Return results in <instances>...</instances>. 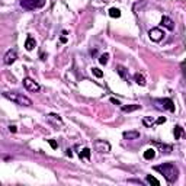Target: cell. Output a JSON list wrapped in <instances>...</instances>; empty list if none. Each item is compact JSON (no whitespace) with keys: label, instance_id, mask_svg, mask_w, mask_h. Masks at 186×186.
Returning a JSON list of instances; mask_svg holds the SVG:
<instances>
[{"label":"cell","instance_id":"cell-1","mask_svg":"<svg viewBox=\"0 0 186 186\" xmlns=\"http://www.w3.org/2000/svg\"><path fill=\"white\" fill-rule=\"evenodd\" d=\"M154 170L159 172L160 174H163L164 179L169 183H174L177 180V177H179V169L173 163H163L159 164V166H154Z\"/></svg>","mask_w":186,"mask_h":186},{"label":"cell","instance_id":"cell-2","mask_svg":"<svg viewBox=\"0 0 186 186\" xmlns=\"http://www.w3.org/2000/svg\"><path fill=\"white\" fill-rule=\"evenodd\" d=\"M3 96H5L6 99L12 100L13 103H16V105H19V106H25V108L32 106V100H31L29 98H28V96L22 95V93H16V92H5V93H3Z\"/></svg>","mask_w":186,"mask_h":186},{"label":"cell","instance_id":"cell-3","mask_svg":"<svg viewBox=\"0 0 186 186\" xmlns=\"http://www.w3.org/2000/svg\"><path fill=\"white\" fill-rule=\"evenodd\" d=\"M154 105L157 109L160 111H170V112H174V103H173L172 99H154Z\"/></svg>","mask_w":186,"mask_h":186},{"label":"cell","instance_id":"cell-4","mask_svg":"<svg viewBox=\"0 0 186 186\" xmlns=\"http://www.w3.org/2000/svg\"><path fill=\"white\" fill-rule=\"evenodd\" d=\"M45 0H21V6L26 10H35L42 7Z\"/></svg>","mask_w":186,"mask_h":186},{"label":"cell","instance_id":"cell-5","mask_svg":"<svg viewBox=\"0 0 186 186\" xmlns=\"http://www.w3.org/2000/svg\"><path fill=\"white\" fill-rule=\"evenodd\" d=\"M95 150L98 151V153H100V154H106V153H109L111 151V144L108 141H105V140H96L95 141Z\"/></svg>","mask_w":186,"mask_h":186},{"label":"cell","instance_id":"cell-6","mask_svg":"<svg viewBox=\"0 0 186 186\" xmlns=\"http://www.w3.org/2000/svg\"><path fill=\"white\" fill-rule=\"evenodd\" d=\"M23 86H25V89L29 90V92H38L41 89L40 84L36 83L34 79H31V77H25V79H23Z\"/></svg>","mask_w":186,"mask_h":186},{"label":"cell","instance_id":"cell-7","mask_svg":"<svg viewBox=\"0 0 186 186\" xmlns=\"http://www.w3.org/2000/svg\"><path fill=\"white\" fill-rule=\"evenodd\" d=\"M148 36H150L151 41H154V42H160V41L164 38V32L160 29V28H153L148 31Z\"/></svg>","mask_w":186,"mask_h":186},{"label":"cell","instance_id":"cell-8","mask_svg":"<svg viewBox=\"0 0 186 186\" xmlns=\"http://www.w3.org/2000/svg\"><path fill=\"white\" fill-rule=\"evenodd\" d=\"M16 58H18V53H16V49H9V51L5 54V57H3V63H5L6 66H10L12 63L16 61Z\"/></svg>","mask_w":186,"mask_h":186},{"label":"cell","instance_id":"cell-9","mask_svg":"<svg viewBox=\"0 0 186 186\" xmlns=\"http://www.w3.org/2000/svg\"><path fill=\"white\" fill-rule=\"evenodd\" d=\"M160 25L164 28H167L169 31H173L174 29V22H173L170 18H167V16H163L161 18V22H160Z\"/></svg>","mask_w":186,"mask_h":186},{"label":"cell","instance_id":"cell-10","mask_svg":"<svg viewBox=\"0 0 186 186\" xmlns=\"http://www.w3.org/2000/svg\"><path fill=\"white\" fill-rule=\"evenodd\" d=\"M122 135H124L125 140H138L140 138V133L138 131H125Z\"/></svg>","mask_w":186,"mask_h":186},{"label":"cell","instance_id":"cell-11","mask_svg":"<svg viewBox=\"0 0 186 186\" xmlns=\"http://www.w3.org/2000/svg\"><path fill=\"white\" fill-rule=\"evenodd\" d=\"M35 45H36L35 40H34L32 36H28V38H26V42H25V48H26L28 51H32V49L35 48Z\"/></svg>","mask_w":186,"mask_h":186},{"label":"cell","instance_id":"cell-12","mask_svg":"<svg viewBox=\"0 0 186 186\" xmlns=\"http://www.w3.org/2000/svg\"><path fill=\"white\" fill-rule=\"evenodd\" d=\"M47 118H48L49 122H54V124H57V125H61V124H63L61 118H60L58 115H55V114H49V115L47 116Z\"/></svg>","mask_w":186,"mask_h":186},{"label":"cell","instance_id":"cell-13","mask_svg":"<svg viewBox=\"0 0 186 186\" xmlns=\"http://www.w3.org/2000/svg\"><path fill=\"white\" fill-rule=\"evenodd\" d=\"M173 134H174V140H180V137L183 135V128L180 125H176L174 129H173Z\"/></svg>","mask_w":186,"mask_h":186},{"label":"cell","instance_id":"cell-14","mask_svg":"<svg viewBox=\"0 0 186 186\" xmlns=\"http://www.w3.org/2000/svg\"><path fill=\"white\" fill-rule=\"evenodd\" d=\"M156 157V150L154 148H148L144 151V159L146 160H153Z\"/></svg>","mask_w":186,"mask_h":186},{"label":"cell","instance_id":"cell-15","mask_svg":"<svg viewBox=\"0 0 186 186\" xmlns=\"http://www.w3.org/2000/svg\"><path fill=\"white\" fill-rule=\"evenodd\" d=\"M90 154H92V151H90V148H83V150H81V151L79 153L80 159H86V160L90 159Z\"/></svg>","mask_w":186,"mask_h":186},{"label":"cell","instance_id":"cell-16","mask_svg":"<svg viewBox=\"0 0 186 186\" xmlns=\"http://www.w3.org/2000/svg\"><path fill=\"white\" fill-rule=\"evenodd\" d=\"M134 79H135V83L137 84H140V86H146V79H144L140 73H135V74H134Z\"/></svg>","mask_w":186,"mask_h":186},{"label":"cell","instance_id":"cell-17","mask_svg":"<svg viewBox=\"0 0 186 186\" xmlns=\"http://www.w3.org/2000/svg\"><path fill=\"white\" fill-rule=\"evenodd\" d=\"M116 71H118V74H119L122 79H125V80L128 79V74H127V68H125V67L118 66V67H116Z\"/></svg>","mask_w":186,"mask_h":186},{"label":"cell","instance_id":"cell-18","mask_svg":"<svg viewBox=\"0 0 186 186\" xmlns=\"http://www.w3.org/2000/svg\"><path fill=\"white\" fill-rule=\"evenodd\" d=\"M140 105H128V106H122V112H134V111H137V109H140Z\"/></svg>","mask_w":186,"mask_h":186},{"label":"cell","instance_id":"cell-19","mask_svg":"<svg viewBox=\"0 0 186 186\" xmlns=\"http://www.w3.org/2000/svg\"><path fill=\"white\" fill-rule=\"evenodd\" d=\"M109 16L111 18H121V10L116 7H111L109 9Z\"/></svg>","mask_w":186,"mask_h":186},{"label":"cell","instance_id":"cell-20","mask_svg":"<svg viewBox=\"0 0 186 186\" xmlns=\"http://www.w3.org/2000/svg\"><path fill=\"white\" fill-rule=\"evenodd\" d=\"M108 61H109V54H106V53L102 54V55H100V58H99V63L105 66V64H108Z\"/></svg>","mask_w":186,"mask_h":186},{"label":"cell","instance_id":"cell-21","mask_svg":"<svg viewBox=\"0 0 186 186\" xmlns=\"http://www.w3.org/2000/svg\"><path fill=\"white\" fill-rule=\"evenodd\" d=\"M92 73L96 76V77H99V79H100V77H103V71L99 70L98 67H93V68H92Z\"/></svg>","mask_w":186,"mask_h":186},{"label":"cell","instance_id":"cell-22","mask_svg":"<svg viewBox=\"0 0 186 186\" xmlns=\"http://www.w3.org/2000/svg\"><path fill=\"white\" fill-rule=\"evenodd\" d=\"M147 182H148V183H153V185H157V186L160 185V182L157 180L154 176H151V174H148V176H147Z\"/></svg>","mask_w":186,"mask_h":186},{"label":"cell","instance_id":"cell-23","mask_svg":"<svg viewBox=\"0 0 186 186\" xmlns=\"http://www.w3.org/2000/svg\"><path fill=\"white\" fill-rule=\"evenodd\" d=\"M142 124L147 125V127H151V125L156 124V121L154 119H150V118H144V119H142Z\"/></svg>","mask_w":186,"mask_h":186},{"label":"cell","instance_id":"cell-24","mask_svg":"<svg viewBox=\"0 0 186 186\" xmlns=\"http://www.w3.org/2000/svg\"><path fill=\"white\" fill-rule=\"evenodd\" d=\"M164 122H166V118H164V116H161V118H159V119L156 121V124H157V125H160V124H164Z\"/></svg>","mask_w":186,"mask_h":186},{"label":"cell","instance_id":"cell-25","mask_svg":"<svg viewBox=\"0 0 186 186\" xmlns=\"http://www.w3.org/2000/svg\"><path fill=\"white\" fill-rule=\"evenodd\" d=\"M48 142H49V146L53 147V148H57V142L54 141V140H48Z\"/></svg>","mask_w":186,"mask_h":186},{"label":"cell","instance_id":"cell-26","mask_svg":"<svg viewBox=\"0 0 186 186\" xmlns=\"http://www.w3.org/2000/svg\"><path fill=\"white\" fill-rule=\"evenodd\" d=\"M9 131H10V133H16V131H18V128H16L15 125H10V127H9Z\"/></svg>","mask_w":186,"mask_h":186},{"label":"cell","instance_id":"cell-27","mask_svg":"<svg viewBox=\"0 0 186 186\" xmlns=\"http://www.w3.org/2000/svg\"><path fill=\"white\" fill-rule=\"evenodd\" d=\"M111 102H112V103H116V105H119V102H118V100H116V99H114V98L111 99Z\"/></svg>","mask_w":186,"mask_h":186}]
</instances>
